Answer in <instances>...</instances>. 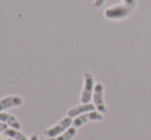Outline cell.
<instances>
[{"label": "cell", "mask_w": 151, "mask_h": 140, "mask_svg": "<svg viewBox=\"0 0 151 140\" xmlns=\"http://www.w3.org/2000/svg\"><path fill=\"white\" fill-rule=\"evenodd\" d=\"M76 135V128L70 127L68 130H66L64 133L54 137V138H47V140H71Z\"/></svg>", "instance_id": "10"}, {"label": "cell", "mask_w": 151, "mask_h": 140, "mask_svg": "<svg viewBox=\"0 0 151 140\" xmlns=\"http://www.w3.org/2000/svg\"><path fill=\"white\" fill-rule=\"evenodd\" d=\"M102 120H103V115H102L101 112L93 110V111L86 112V113H82L80 115L74 118L72 125H73L74 128L77 129L88 122H95V121H102Z\"/></svg>", "instance_id": "5"}, {"label": "cell", "mask_w": 151, "mask_h": 140, "mask_svg": "<svg viewBox=\"0 0 151 140\" xmlns=\"http://www.w3.org/2000/svg\"><path fill=\"white\" fill-rule=\"evenodd\" d=\"M8 140H14V139H12V138H8Z\"/></svg>", "instance_id": "15"}, {"label": "cell", "mask_w": 151, "mask_h": 140, "mask_svg": "<svg viewBox=\"0 0 151 140\" xmlns=\"http://www.w3.org/2000/svg\"><path fill=\"white\" fill-rule=\"evenodd\" d=\"M96 109V106L91 103H81L79 105H76L74 107L70 108L68 110V113H67V116L69 118H76V116L80 115L82 113H86V112H88V111H93Z\"/></svg>", "instance_id": "7"}, {"label": "cell", "mask_w": 151, "mask_h": 140, "mask_svg": "<svg viewBox=\"0 0 151 140\" xmlns=\"http://www.w3.org/2000/svg\"><path fill=\"white\" fill-rule=\"evenodd\" d=\"M29 139L30 140H39V137H38V135L36 134V133H34V134H32L30 137H29Z\"/></svg>", "instance_id": "14"}, {"label": "cell", "mask_w": 151, "mask_h": 140, "mask_svg": "<svg viewBox=\"0 0 151 140\" xmlns=\"http://www.w3.org/2000/svg\"><path fill=\"white\" fill-rule=\"evenodd\" d=\"M72 123H73L72 118H69V116H66V118H62L59 123H57L55 126L43 130L44 136H45L46 138H54V137L64 133L66 130H68V129L70 128V126L72 125Z\"/></svg>", "instance_id": "2"}, {"label": "cell", "mask_w": 151, "mask_h": 140, "mask_svg": "<svg viewBox=\"0 0 151 140\" xmlns=\"http://www.w3.org/2000/svg\"><path fill=\"white\" fill-rule=\"evenodd\" d=\"M93 105L96 106V109L99 112H101L102 114L107 113L108 109L104 102V86L99 82L95 86L93 93Z\"/></svg>", "instance_id": "4"}, {"label": "cell", "mask_w": 151, "mask_h": 140, "mask_svg": "<svg viewBox=\"0 0 151 140\" xmlns=\"http://www.w3.org/2000/svg\"><path fill=\"white\" fill-rule=\"evenodd\" d=\"M0 122L5 123L8 127L17 129V130H21L22 129V124H21L20 121L14 115L8 113V112H0Z\"/></svg>", "instance_id": "8"}, {"label": "cell", "mask_w": 151, "mask_h": 140, "mask_svg": "<svg viewBox=\"0 0 151 140\" xmlns=\"http://www.w3.org/2000/svg\"><path fill=\"white\" fill-rule=\"evenodd\" d=\"M106 1H107V0H93L91 5H93V8H101L102 6L106 3Z\"/></svg>", "instance_id": "12"}, {"label": "cell", "mask_w": 151, "mask_h": 140, "mask_svg": "<svg viewBox=\"0 0 151 140\" xmlns=\"http://www.w3.org/2000/svg\"><path fill=\"white\" fill-rule=\"evenodd\" d=\"M23 103H24L23 98L20 96H18V95L6 96V97H4V98L0 99V112L4 111V110L8 109V108L21 106Z\"/></svg>", "instance_id": "6"}, {"label": "cell", "mask_w": 151, "mask_h": 140, "mask_svg": "<svg viewBox=\"0 0 151 140\" xmlns=\"http://www.w3.org/2000/svg\"><path fill=\"white\" fill-rule=\"evenodd\" d=\"M7 128H8V126L5 124V123H2V122H0V133H3L4 131H5Z\"/></svg>", "instance_id": "13"}, {"label": "cell", "mask_w": 151, "mask_h": 140, "mask_svg": "<svg viewBox=\"0 0 151 140\" xmlns=\"http://www.w3.org/2000/svg\"><path fill=\"white\" fill-rule=\"evenodd\" d=\"M95 78L91 72H86L83 74V89H82L80 101L81 103H90L93 97V89H95Z\"/></svg>", "instance_id": "3"}, {"label": "cell", "mask_w": 151, "mask_h": 140, "mask_svg": "<svg viewBox=\"0 0 151 140\" xmlns=\"http://www.w3.org/2000/svg\"><path fill=\"white\" fill-rule=\"evenodd\" d=\"M135 10L123 3L113 4L104 12V17L109 21H122L127 19Z\"/></svg>", "instance_id": "1"}, {"label": "cell", "mask_w": 151, "mask_h": 140, "mask_svg": "<svg viewBox=\"0 0 151 140\" xmlns=\"http://www.w3.org/2000/svg\"><path fill=\"white\" fill-rule=\"evenodd\" d=\"M0 140H2V138H1V137H0Z\"/></svg>", "instance_id": "16"}, {"label": "cell", "mask_w": 151, "mask_h": 140, "mask_svg": "<svg viewBox=\"0 0 151 140\" xmlns=\"http://www.w3.org/2000/svg\"><path fill=\"white\" fill-rule=\"evenodd\" d=\"M121 1H122L123 4L129 6V7L133 8L134 10H135L138 6V0H121Z\"/></svg>", "instance_id": "11"}, {"label": "cell", "mask_w": 151, "mask_h": 140, "mask_svg": "<svg viewBox=\"0 0 151 140\" xmlns=\"http://www.w3.org/2000/svg\"><path fill=\"white\" fill-rule=\"evenodd\" d=\"M3 134L5 136L9 137V138H12L14 140H30L29 137H27L23 132L14 128H7L3 132Z\"/></svg>", "instance_id": "9"}]
</instances>
